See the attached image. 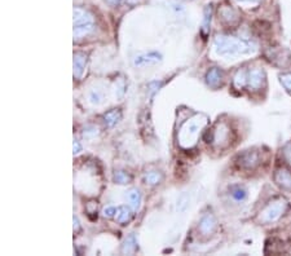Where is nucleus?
<instances>
[{"instance_id": "obj_24", "label": "nucleus", "mask_w": 291, "mask_h": 256, "mask_svg": "<svg viewBox=\"0 0 291 256\" xmlns=\"http://www.w3.org/2000/svg\"><path fill=\"white\" fill-rule=\"evenodd\" d=\"M189 203V196L188 194H183L180 198H179V201H177V210L179 211H184L186 207H188Z\"/></svg>"}, {"instance_id": "obj_16", "label": "nucleus", "mask_w": 291, "mask_h": 256, "mask_svg": "<svg viewBox=\"0 0 291 256\" xmlns=\"http://www.w3.org/2000/svg\"><path fill=\"white\" fill-rule=\"evenodd\" d=\"M138 240H136L135 234H131V236L127 237V240L124 241V243H123L122 254H124V255H132V254H135V252L138 251Z\"/></svg>"}, {"instance_id": "obj_5", "label": "nucleus", "mask_w": 291, "mask_h": 256, "mask_svg": "<svg viewBox=\"0 0 291 256\" xmlns=\"http://www.w3.org/2000/svg\"><path fill=\"white\" fill-rule=\"evenodd\" d=\"M260 155L255 150H246L238 157V163L242 168L252 169L255 168L256 166L259 165Z\"/></svg>"}, {"instance_id": "obj_10", "label": "nucleus", "mask_w": 291, "mask_h": 256, "mask_svg": "<svg viewBox=\"0 0 291 256\" xmlns=\"http://www.w3.org/2000/svg\"><path fill=\"white\" fill-rule=\"evenodd\" d=\"M275 181L283 189L291 190V174L285 168H279L276 171Z\"/></svg>"}, {"instance_id": "obj_25", "label": "nucleus", "mask_w": 291, "mask_h": 256, "mask_svg": "<svg viewBox=\"0 0 291 256\" xmlns=\"http://www.w3.org/2000/svg\"><path fill=\"white\" fill-rule=\"evenodd\" d=\"M90 100L92 104H100L103 100V95L100 91H92L90 95Z\"/></svg>"}, {"instance_id": "obj_23", "label": "nucleus", "mask_w": 291, "mask_h": 256, "mask_svg": "<svg viewBox=\"0 0 291 256\" xmlns=\"http://www.w3.org/2000/svg\"><path fill=\"white\" fill-rule=\"evenodd\" d=\"M279 83L282 84L287 92L291 93V73H283L279 75Z\"/></svg>"}, {"instance_id": "obj_14", "label": "nucleus", "mask_w": 291, "mask_h": 256, "mask_svg": "<svg viewBox=\"0 0 291 256\" xmlns=\"http://www.w3.org/2000/svg\"><path fill=\"white\" fill-rule=\"evenodd\" d=\"M188 134V136H185L184 138H181V142L184 145L185 141H194L197 138L198 135V124L197 123H190V124H186V126L181 130V135Z\"/></svg>"}, {"instance_id": "obj_15", "label": "nucleus", "mask_w": 291, "mask_h": 256, "mask_svg": "<svg viewBox=\"0 0 291 256\" xmlns=\"http://www.w3.org/2000/svg\"><path fill=\"white\" fill-rule=\"evenodd\" d=\"M213 4H209L205 7L203 11V22H202V34L206 36L210 31V26H211V20H213Z\"/></svg>"}, {"instance_id": "obj_21", "label": "nucleus", "mask_w": 291, "mask_h": 256, "mask_svg": "<svg viewBox=\"0 0 291 256\" xmlns=\"http://www.w3.org/2000/svg\"><path fill=\"white\" fill-rule=\"evenodd\" d=\"M127 198L131 203V207L132 210H138L140 207V203H141V193L138 192V189H131L128 193H127Z\"/></svg>"}, {"instance_id": "obj_31", "label": "nucleus", "mask_w": 291, "mask_h": 256, "mask_svg": "<svg viewBox=\"0 0 291 256\" xmlns=\"http://www.w3.org/2000/svg\"><path fill=\"white\" fill-rule=\"evenodd\" d=\"M74 232L75 233L80 232V224H79L78 217H75V216H74Z\"/></svg>"}, {"instance_id": "obj_27", "label": "nucleus", "mask_w": 291, "mask_h": 256, "mask_svg": "<svg viewBox=\"0 0 291 256\" xmlns=\"http://www.w3.org/2000/svg\"><path fill=\"white\" fill-rule=\"evenodd\" d=\"M117 211L118 209H115V207H107V209L104 210V216L105 217H113L117 215Z\"/></svg>"}, {"instance_id": "obj_18", "label": "nucleus", "mask_w": 291, "mask_h": 256, "mask_svg": "<svg viewBox=\"0 0 291 256\" xmlns=\"http://www.w3.org/2000/svg\"><path fill=\"white\" fill-rule=\"evenodd\" d=\"M233 84H234V87L237 90H242V88L247 87V70L237 71V74L234 75Z\"/></svg>"}, {"instance_id": "obj_11", "label": "nucleus", "mask_w": 291, "mask_h": 256, "mask_svg": "<svg viewBox=\"0 0 291 256\" xmlns=\"http://www.w3.org/2000/svg\"><path fill=\"white\" fill-rule=\"evenodd\" d=\"M91 22H93V16L87 9L80 8V7L74 8V26L75 25L91 24Z\"/></svg>"}, {"instance_id": "obj_17", "label": "nucleus", "mask_w": 291, "mask_h": 256, "mask_svg": "<svg viewBox=\"0 0 291 256\" xmlns=\"http://www.w3.org/2000/svg\"><path fill=\"white\" fill-rule=\"evenodd\" d=\"M132 216H134V213H132V211H131L128 207H126V206L119 207L118 211H117V215H115L117 221H118L119 224H123V225L127 224V223H130Z\"/></svg>"}, {"instance_id": "obj_12", "label": "nucleus", "mask_w": 291, "mask_h": 256, "mask_svg": "<svg viewBox=\"0 0 291 256\" xmlns=\"http://www.w3.org/2000/svg\"><path fill=\"white\" fill-rule=\"evenodd\" d=\"M94 26L93 22L91 24H82V25H75L74 26V39H82V38H86V36L91 35L92 32L94 31Z\"/></svg>"}, {"instance_id": "obj_13", "label": "nucleus", "mask_w": 291, "mask_h": 256, "mask_svg": "<svg viewBox=\"0 0 291 256\" xmlns=\"http://www.w3.org/2000/svg\"><path fill=\"white\" fill-rule=\"evenodd\" d=\"M103 118L104 123L111 128V127L117 126L122 120V111H121V109H113V110L105 113Z\"/></svg>"}, {"instance_id": "obj_32", "label": "nucleus", "mask_w": 291, "mask_h": 256, "mask_svg": "<svg viewBox=\"0 0 291 256\" xmlns=\"http://www.w3.org/2000/svg\"><path fill=\"white\" fill-rule=\"evenodd\" d=\"M107 3L111 5H115V4H118L119 3V0H107Z\"/></svg>"}, {"instance_id": "obj_29", "label": "nucleus", "mask_w": 291, "mask_h": 256, "mask_svg": "<svg viewBox=\"0 0 291 256\" xmlns=\"http://www.w3.org/2000/svg\"><path fill=\"white\" fill-rule=\"evenodd\" d=\"M237 3H240V4L244 5H255L259 3L260 0H236Z\"/></svg>"}, {"instance_id": "obj_8", "label": "nucleus", "mask_w": 291, "mask_h": 256, "mask_svg": "<svg viewBox=\"0 0 291 256\" xmlns=\"http://www.w3.org/2000/svg\"><path fill=\"white\" fill-rule=\"evenodd\" d=\"M73 66H74V78L80 79L86 71L87 66V55L84 52H77L74 53V61H73Z\"/></svg>"}, {"instance_id": "obj_7", "label": "nucleus", "mask_w": 291, "mask_h": 256, "mask_svg": "<svg viewBox=\"0 0 291 256\" xmlns=\"http://www.w3.org/2000/svg\"><path fill=\"white\" fill-rule=\"evenodd\" d=\"M162 61V56L158 52H148V53H142L138 55L134 60V63L136 66H149V65H155Z\"/></svg>"}, {"instance_id": "obj_22", "label": "nucleus", "mask_w": 291, "mask_h": 256, "mask_svg": "<svg viewBox=\"0 0 291 256\" xmlns=\"http://www.w3.org/2000/svg\"><path fill=\"white\" fill-rule=\"evenodd\" d=\"M230 196L233 197V199L237 202H244L247 197V190L245 189L244 186H233L232 189H230Z\"/></svg>"}, {"instance_id": "obj_4", "label": "nucleus", "mask_w": 291, "mask_h": 256, "mask_svg": "<svg viewBox=\"0 0 291 256\" xmlns=\"http://www.w3.org/2000/svg\"><path fill=\"white\" fill-rule=\"evenodd\" d=\"M219 20H221L223 24L234 28V26H237L241 22V17L233 7H230V5H223L219 9Z\"/></svg>"}, {"instance_id": "obj_9", "label": "nucleus", "mask_w": 291, "mask_h": 256, "mask_svg": "<svg viewBox=\"0 0 291 256\" xmlns=\"http://www.w3.org/2000/svg\"><path fill=\"white\" fill-rule=\"evenodd\" d=\"M223 76H224V74L219 67H213L206 73V83L211 88H217L223 83Z\"/></svg>"}, {"instance_id": "obj_20", "label": "nucleus", "mask_w": 291, "mask_h": 256, "mask_svg": "<svg viewBox=\"0 0 291 256\" xmlns=\"http://www.w3.org/2000/svg\"><path fill=\"white\" fill-rule=\"evenodd\" d=\"M113 179H114V182L121 184V185H127V184H131V181H132V176L126 171H123V169L115 171L114 175H113Z\"/></svg>"}, {"instance_id": "obj_26", "label": "nucleus", "mask_w": 291, "mask_h": 256, "mask_svg": "<svg viewBox=\"0 0 291 256\" xmlns=\"http://www.w3.org/2000/svg\"><path fill=\"white\" fill-rule=\"evenodd\" d=\"M96 135H97V128H94V127H88V128L84 130V132H83V136L87 138L94 137Z\"/></svg>"}, {"instance_id": "obj_3", "label": "nucleus", "mask_w": 291, "mask_h": 256, "mask_svg": "<svg viewBox=\"0 0 291 256\" xmlns=\"http://www.w3.org/2000/svg\"><path fill=\"white\" fill-rule=\"evenodd\" d=\"M265 73L263 69L255 67V69H250L247 70V87L252 91H258L261 90V87H264L265 84Z\"/></svg>"}, {"instance_id": "obj_6", "label": "nucleus", "mask_w": 291, "mask_h": 256, "mask_svg": "<svg viewBox=\"0 0 291 256\" xmlns=\"http://www.w3.org/2000/svg\"><path fill=\"white\" fill-rule=\"evenodd\" d=\"M217 228V221L213 213H206L205 216H202L198 225V230L203 234V236H210L214 234Z\"/></svg>"}, {"instance_id": "obj_30", "label": "nucleus", "mask_w": 291, "mask_h": 256, "mask_svg": "<svg viewBox=\"0 0 291 256\" xmlns=\"http://www.w3.org/2000/svg\"><path fill=\"white\" fill-rule=\"evenodd\" d=\"M73 151H74V154H78L82 151V145H80V142L78 140H74V142H73Z\"/></svg>"}, {"instance_id": "obj_2", "label": "nucleus", "mask_w": 291, "mask_h": 256, "mask_svg": "<svg viewBox=\"0 0 291 256\" xmlns=\"http://www.w3.org/2000/svg\"><path fill=\"white\" fill-rule=\"evenodd\" d=\"M287 210V202L283 199H278V201L272 202L271 205H268L265 209L263 210V212L260 215V221L264 224H271L275 223L282 216L283 213L286 212Z\"/></svg>"}, {"instance_id": "obj_28", "label": "nucleus", "mask_w": 291, "mask_h": 256, "mask_svg": "<svg viewBox=\"0 0 291 256\" xmlns=\"http://www.w3.org/2000/svg\"><path fill=\"white\" fill-rule=\"evenodd\" d=\"M283 153H285V158L287 159V162H289V163H291V142H290V144H287Z\"/></svg>"}, {"instance_id": "obj_19", "label": "nucleus", "mask_w": 291, "mask_h": 256, "mask_svg": "<svg viewBox=\"0 0 291 256\" xmlns=\"http://www.w3.org/2000/svg\"><path fill=\"white\" fill-rule=\"evenodd\" d=\"M163 180V175L158 171H150L144 175V182L148 185H158Z\"/></svg>"}, {"instance_id": "obj_1", "label": "nucleus", "mask_w": 291, "mask_h": 256, "mask_svg": "<svg viewBox=\"0 0 291 256\" xmlns=\"http://www.w3.org/2000/svg\"><path fill=\"white\" fill-rule=\"evenodd\" d=\"M214 47L217 55L225 56V57L250 55L255 51V45L251 42L228 35H217L214 40Z\"/></svg>"}]
</instances>
